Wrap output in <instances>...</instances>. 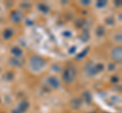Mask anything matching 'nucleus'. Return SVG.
I'll use <instances>...</instances> for the list:
<instances>
[{
    "label": "nucleus",
    "mask_w": 122,
    "mask_h": 113,
    "mask_svg": "<svg viewBox=\"0 0 122 113\" xmlns=\"http://www.w3.org/2000/svg\"><path fill=\"white\" fill-rule=\"evenodd\" d=\"M76 77V69L73 66L67 67L65 71L63 73V80L66 84H70L74 81V79Z\"/></svg>",
    "instance_id": "nucleus-1"
},
{
    "label": "nucleus",
    "mask_w": 122,
    "mask_h": 113,
    "mask_svg": "<svg viewBox=\"0 0 122 113\" xmlns=\"http://www.w3.org/2000/svg\"><path fill=\"white\" fill-rule=\"evenodd\" d=\"M45 64L46 63L41 58H37V56H35V58H33L32 61H30V67L35 70H41L42 68H44Z\"/></svg>",
    "instance_id": "nucleus-2"
},
{
    "label": "nucleus",
    "mask_w": 122,
    "mask_h": 113,
    "mask_svg": "<svg viewBox=\"0 0 122 113\" xmlns=\"http://www.w3.org/2000/svg\"><path fill=\"white\" fill-rule=\"evenodd\" d=\"M49 84H50L53 88H58L60 83L58 81V79L55 78V77H51L50 79H49Z\"/></svg>",
    "instance_id": "nucleus-3"
},
{
    "label": "nucleus",
    "mask_w": 122,
    "mask_h": 113,
    "mask_svg": "<svg viewBox=\"0 0 122 113\" xmlns=\"http://www.w3.org/2000/svg\"><path fill=\"white\" fill-rule=\"evenodd\" d=\"M113 51L116 52V56L115 55H112V56H114L113 59L116 60V61H120V60H121V51H120V48H114ZM112 54H114L113 52H112Z\"/></svg>",
    "instance_id": "nucleus-4"
}]
</instances>
